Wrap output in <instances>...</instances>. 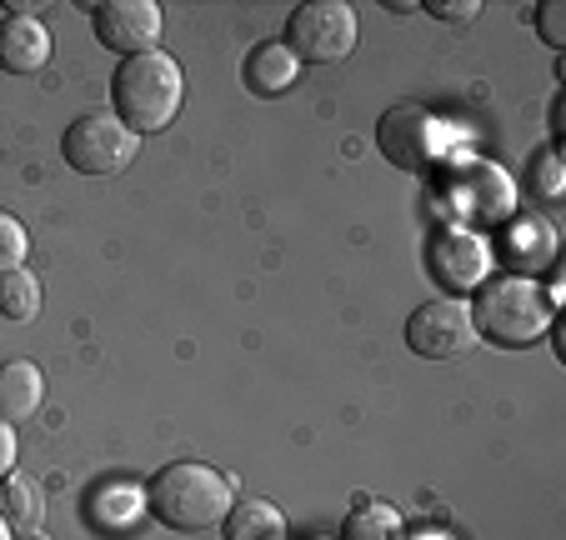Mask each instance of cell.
<instances>
[{
	"label": "cell",
	"mask_w": 566,
	"mask_h": 540,
	"mask_svg": "<svg viewBox=\"0 0 566 540\" xmlns=\"http://www.w3.org/2000/svg\"><path fill=\"white\" fill-rule=\"evenodd\" d=\"M181 100H186V75L160 45L120 61L116 75H111V116L126 130H136V136L166 130L181 116Z\"/></svg>",
	"instance_id": "6da1fadb"
},
{
	"label": "cell",
	"mask_w": 566,
	"mask_h": 540,
	"mask_svg": "<svg viewBox=\"0 0 566 540\" xmlns=\"http://www.w3.org/2000/svg\"><path fill=\"white\" fill-rule=\"evenodd\" d=\"M235 506L231 480L221 470H211L206 460H171L160 466L146 486V510L171 530H211L226 520V510Z\"/></svg>",
	"instance_id": "7a4b0ae2"
},
{
	"label": "cell",
	"mask_w": 566,
	"mask_h": 540,
	"mask_svg": "<svg viewBox=\"0 0 566 540\" xmlns=\"http://www.w3.org/2000/svg\"><path fill=\"white\" fill-rule=\"evenodd\" d=\"M556 320V306L546 296V286H536L532 276H492L471 300V326L476 336L496 340L506 350H522L532 340H542Z\"/></svg>",
	"instance_id": "3957f363"
},
{
	"label": "cell",
	"mask_w": 566,
	"mask_h": 540,
	"mask_svg": "<svg viewBox=\"0 0 566 540\" xmlns=\"http://www.w3.org/2000/svg\"><path fill=\"white\" fill-rule=\"evenodd\" d=\"M61 156L75 176H120L140 156V136L120 126L111 110H86L65 126Z\"/></svg>",
	"instance_id": "277c9868"
},
{
	"label": "cell",
	"mask_w": 566,
	"mask_h": 540,
	"mask_svg": "<svg viewBox=\"0 0 566 540\" xmlns=\"http://www.w3.org/2000/svg\"><path fill=\"white\" fill-rule=\"evenodd\" d=\"M356 11L346 0H306L286 21V45L301 65H336L356 51Z\"/></svg>",
	"instance_id": "5b68a950"
},
{
	"label": "cell",
	"mask_w": 566,
	"mask_h": 540,
	"mask_svg": "<svg viewBox=\"0 0 566 540\" xmlns=\"http://www.w3.org/2000/svg\"><path fill=\"white\" fill-rule=\"evenodd\" d=\"M376 146L396 170H417L421 176V170L441 166V156H447V126L417 100H396L376 120Z\"/></svg>",
	"instance_id": "8992f818"
},
{
	"label": "cell",
	"mask_w": 566,
	"mask_h": 540,
	"mask_svg": "<svg viewBox=\"0 0 566 540\" xmlns=\"http://www.w3.org/2000/svg\"><path fill=\"white\" fill-rule=\"evenodd\" d=\"M447 205L457 221L471 225H496V221H512L516 215V180L506 176L496 160H457L447 180Z\"/></svg>",
	"instance_id": "52a82bcc"
},
{
	"label": "cell",
	"mask_w": 566,
	"mask_h": 540,
	"mask_svg": "<svg viewBox=\"0 0 566 540\" xmlns=\"http://www.w3.org/2000/svg\"><path fill=\"white\" fill-rule=\"evenodd\" d=\"M476 326H471V306L457 296L427 300L407 316V346L427 360H457L467 350H476Z\"/></svg>",
	"instance_id": "ba28073f"
},
{
	"label": "cell",
	"mask_w": 566,
	"mask_h": 540,
	"mask_svg": "<svg viewBox=\"0 0 566 540\" xmlns=\"http://www.w3.org/2000/svg\"><path fill=\"white\" fill-rule=\"evenodd\" d=\"M492 241L471 225H447V231L431 241V276L451 290V296H476L486 280H492Z\"/></svg>",
	"instance_id": "9c48e42d"
},
{
	"label": "cell",
	"mask_w": 566,
	"mask_h": 540,
	"mask_svg": "<svg viewBox=\"0 0 566 540\" xmlns=\"http://www.w3.org/2000/svg\"><path fill=\"white\" fill-rule=\"evenodd\" d=\"M91 25H96V41L106 51L130 61V55L156 51L166 15H160L156 0H101V6H91Z\"/></svg>",
	"instance_id": "30bf717a"
},
{
	"label": "cell",
	"mask_w": 566,
	"mask_h": 540,
	"mask_svg": "<svg viewBox=\"0 0 566 540\" xmlns=\"http://www.w3.org/2000/svg\"><path fill=\"white\" fill-rule=\"evenodd\" d=\"M502 261L512 265L516 276H542L556 265V225L552 215L542 211H526V215H512L502 231Z\"/></svg>",
	"instance_id": "8fae6325"
},
{
	"label": "cell",
	"mask_w": 566,
	"mask_h": 540,
	"mask_svg": "<svg viewBox=\"0 0 566 540\" xmlns=\"http://www.w3.org/2000/svg\"><path fill=\"white\" fill-rule=\"evenodd\" d=\"M45 65H51V31H45V21L11 11L0 21V71L35 75Z\"/></svg>",
	"instance_id": "7c38bea8"
},
{
	"label": "cell",
	"mask_w": 566,
	"mask_h": 540,
	"mask_svg": "<svg viewBox=\"0 0 566 540\" xmlns=\"http://www.w3.org/2000/svg\"><path fill=\"white\" fill-rule=\"evenodd\" d=\"M241 81H247L251 96L276 100V96H286L291 85L301 81V61L291 55L286 41H261L256 51L247 55V65H241Z\"/></svg>",
	"instance_id": "4fadbf2b"
},
{
	"label": "cell",
	"mask_w": 566,
	"mask_h": 540,
	"mask_svg": "<svg viewBox=\"0 0 566 540\" xmlns=\"http://www.w3.org/2000/svg\"><path fill=\"white\" fill-rule=\"evenodd\" d=\"M45 405V375L35 360H6L0 366V421H31Z\"/></svg>",
	"instance_id": "5bb4252c"
},
{
	"label": "cell",
	"mask_w": 566,
	"mask_h": 540,
	"mask_svg": "<svg viewBox=\"0 0 566 540\" xmlns=\"http://www.w3.org/2000/svg\"><path fill=\"white\" fill-rule=\"evenodd\" d=\"M226 540H281L286 536V516L271 500H235L221 520Z\"/></svg>",
	"instance_id": "9a60e30c"
},
{
	"label": "cell",
	"mask_w": 566,
	"mask_h": 540,
	"mask_svg": "<svg viewBox=\"0 0 566 540\" xmlns=\"http://www.w3.org/2000/svg\"><path fill=\"white\" fill-rule=\"evenodd\" d=\"M0 516H6V526H11V530L35 536V530H41V520H45V500H41V490H35V480L15 476V470L0 480Z\"/></svg>",
	"instance_id": "2e32d148"
},
{
	"label": "cell",
	"mask_w": 566,
	"mask_h": 540,
	"mask_svg": "<svg viewBox=\"0 0 566 540\" xmlns=\"http://www.w3.org/2000/svg\"><path fill=\"white\" fill-rule=\"evenodd\" d=\"M140 510H146V490H136V486H106L91 500V520H96L101 530H111V536L136 526Z\"/></svg>",
	"instance_id": "e0dca14e"
},
{
	"label": "cell",
	"mask_w": 566,
	"mask_h": 540,
	"mask_svg": "<svg viewBox=\"0 0 566 540\" xmlns=\"http://www.w3.org/2000/svg\"><path fill=\"white\" fill-rule=\"evenodd\" d=\"M401 516H396V506H386V500H361V506L346 516L342 526V540H401Z\"/></svg>",
	"instance_id": "ac0fdd59"
},
{
	"label": "cell",
	"mask_w": 566,
	"mask_h": 540,
	"mask_svg": "<svg viewBox=\"0 0 566 540\" xmlns=\"http://www.w3.org/2000/svg\"><path fill=\"white\" fill-rule=\"evenodd\" d=\"M35 310H41V280L31 276V271H6L0 276V316L6 320H35Z\"/></svg>",
	"instance_id": "d6986e66"
},
{
	"label": "cell",
	"mask_w": 566,
	"mask_h": 540,
	"mask_svg": "<svg viewBox=\"0 0 566 540\" xmlns=\"http://www.w3.org/2000/svg\"><path fill=\"white\" fill-rule=\"evenodd\" d=\"M542 201H562V191H566V176H562V156H556V146H546V150H536V160H532V180H526Z\"/></svg>",
	"instance_id": "ffe728a7"
},
{
	"label": "cell",
	"mask_w": 566,
	"mask_h": 540,
	"mask_svg": "<svg viewBox=\"0 0 566 540\" xmlns=\"http://www.w3.org/2000/svg\"><path fill=\"white\" fill-rule=\"evenodd\" d=\"M25 251H31V235H25V225L15 221L11 211H0V276H6V271H21Z\"/></svg>",
	"instance_id": "44dd1931"
},
{
	"label": "cell",
	"mask_w": 566,
	"mask_h": 540,
	"mask_svg": "<svg viewBox=\"0 0 566 540\" xmlns=\"http://www.w3.org/2000/svg\"><path fill=\"white\" fill-rule=\"evenodd\" d=\"M536 35H542L552 51L566 45V6L562 0H542V6H536Z\"/></svg>",
	"instance_id": "7402d4cb"
},
{
	"label": "cell",
	"mask_w": 566,
	"mask_h": 540,
	"mask_svg": "<svg viewBox=\"0 0 566 540\" xmlns=\"http://www.w3.org/2000/svg\"><path fill=\"white\" fill-rule=\"evenodd\" d=\"M427 11L437 15V21H476L481 0H427Z\"/></svg>",
	"instance_id": "603a6c76"
},
{
	"label": "cell",
	"mask_w": 566,
	"mask_h": 540,
	"mask_svg": "<svg viewBox=\"0 0 566 540\" xmlns=\"http://www.w3.org/2000/svg\"><path fill=\"white\" fill-rule=\"evenodd\" d=\"M15 456H21V445H15V425L0 421V480L15 470Z\"/></svg>",
	"instance_id": "cb8c5ba5"
},
{
	"label": "cell",
	"mask_w": 566,
	"mask_h": 540,
	"mask_svg": "<svg viewBox=\"0 0 566 540\" xmlns=\"http://www.w3.org/2000/svg\"><path fill=\"white\" fill-rule=\"evenodd\" d=\"M401 540H457V536L441 526H421V530H401Z\"/></svg>",
	"instance_id": "d4e9b609"
},
{
	"label": "cell",
	"mask_w": 566,
	"mask_h": 540,
	"mask_svg": "<svg viewBox=\"0 0 566 540\" xmlns=\"http://www.w3.org/2000/svg\"><path fill=\"white\" fill-rule=\"evenodd\" d=\"M0 540H11V526H6V516H0Z\"/></svg>",
	"instance_id": "484cf974"
},
{
	"label": "cell",
	"mask_w": 566,
	"mask_h": 540,
	"mask_svg": "<svg viewBox=\"0 0 566 540\" xmlns=\"http://www.w3.org/2000/svg\"><path fill=\"white\" fill-rule=\"evenodd\" d=\"M21 540H41V536H21Z\"/></svg>",
	"instance_id": "4316f807"
}]
</instances>
